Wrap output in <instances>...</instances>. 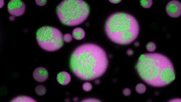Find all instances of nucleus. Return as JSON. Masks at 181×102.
<instances>
[{
    "label": "nucleus",
    "mask_w": 181,
    "mask_h": 102,
    "mask_svg": "<svg viewBox=\"0 0 181 102\" xmlns=\"http://www.w3.org/2000/svg\"><path fill=\"white\" fill-rule=\"evenodd\" d=\"M105 51L94 43H85L77 47L70 58L71 71L78 78L93 80L103 75L108 66Z\"/></svg>",
    "instance_id": "f257e3e1"
},
{
    "label": "nucleus",
    "mask_w": 181,
    "mask_h": 102,
    "mask_svg": "<svg viewBox=\"0 0 181 102\" xmlns=\"http://www.w3.org/2000/svg\"><path fill=\"white\" fill-rule=\"evenodd\" d=\"M135 68L141 79L153 87L166 86L176 78L172 62L167 57L160 53L142 55Z\"/></svg>",
    "instance_id": "f03ea898"
},
{
    "label": "nucleus",
    "mask_w": 181,
    "mask_h": 102,
    "mask_svg": "<svg viewBox=\"0 0 181 102\" xmlns=\"http://www.w3.org/2000/svg\"><path fill=\"white\" fill-rule=\"evenodd\" d=\"M107 36L119 45H129L137 38L139 32L137 19L130 14L116 12L108 18L105 25Z\"/></svg>",
    "instance_id": "7ed1b4c3"
},
{
    "label": "nucleus",
    "mask_w": 181,
    "mask_h": 102,
    "mask_svg": "<svg viewBox=\"0 0 181 102\" xmlns=\"http://www.w3.org/2000/svg\"><path fill=\"white\" fill-rule=\"evenodd\" d=\"M90 12L89 5L82 0H64L56 8L61 22L69 26L80 25L86 20Z\"/></svg>",
    "instance_id": "20e7f679"
},
{
    "label": "nucleus",
    "mask_w": 181,
    "mask_h": 102,
    "mask_svg": "<svg viewBox=\"0 0 181 102\" xmlns=\"http://www.w3.org/2000/svg\"><path fill=\"white\" fill-rule=\"evenodd\" d=\"M36 40L41 48L48 52L59 50L64 43L61 31L50 26H43L38 29L36 33Z\"/></svg>",
    "instance_id": "39448f33"
},
{
    "label": "nucleus",
    "mask_w": 181,
    "mask_h": 102,
    "mask_svg": "<svg viewBox=\"0 0 181 102\" xmlns=\"http://www.w3.org/2000/svg\"><path fill=\"white\" fill-rule=\"evenodd\" d=\"M8 11L14 17L22 16L25 12V4L21 0H12L8 3Z\"/></svg>",
    "instance_id": "423d86ee"
},
{
    "label": "nucleus",
    "mask_w": 181,
    "mask_h": 102,
    "mask_svg": "<svg viewBox=\"0 0 181 102\" xmlns=\"http://www.w3.org/2000/svg\"><path fill=\"white\" fill-rule=\"evenodd\" d=\"M166 11L170 17L178 18L181 14V3L176 0L171 1L166 6Z\"/></svg>",
    "instance_id": "0eeeda50"
},
{
    "label": "nucleus",
    "mask_w": 181,
    "mask_h": 102,
    "mask_svg": "<svg viewBox=\"0 0 181 102\" xmlns=\"http://www.w3.org/2000/svg\"><path fill=\"white\" fill-rule=\"evenodd\" d=\"M33 77L37 82H45L48 78V72L45 68L39 67L33 71Z\"/></svg>",
    "instance_id": "6e6552de"
},
{
    "label": "nucleus",
    "mask_w": 181,
    "mask_h": 102,
    "mask_svg": "<svg viewBox=\"0 0 181 102\" xmlns=\"http://www.w3.org/2000/svg\"><path fill=\"white\" fill-rule=\"evenodd\" d=\"M57 80L59 84L65 86L69 84L71 81V76L67 72L62 71L57 75Z\"/></svg>",
    "instance_id": "1a4fd4ad"
},
{
    "label": "nucleus",
    "mask_w": 181,
    "mask_h": 102,
    "mask_svg": "<svg viewBox=\"0 0 181 102\" xmlns=\"http://www.w3.org/2000/svg\"><path fill=\"white\" fill-rule=\"evenodd\" d=\"M72 36L75 39L77 40H82L85 36L84 30L80 28H77L72 31Z\"/></svg>",
    "instance_id": "9d476101"
},
{
    "label": "nucleus",
    "mask_w": 181,
    "mask_h": 102,
    "mask_svg": "<svg viewBox=\"0 0 181 102\" xmlns=\"http://www.w3.org/2000/svg\"><path fill=\"white\" fill-rule=\"evenodd\" d=\"M11 102H36V100L30 97L21 96L16 97L11 100Z\"/></svg>",
    "instance_id": "9b49d317"
},
{
    "label": "nucleus",
    "mask_w": 181,
    "mask_h": 102,
    "mask_svg": "<svg viewBox=\"0 0 181 102\" xmlns=\"http://www.w3.org/2000/svg\"><path fill=\"white\" fill-rule=\"evenodd\" d=\"M35 92L39 96H43L46 93V87L43 85H39L36 87L35 89Z\"/></svg>",
    "instance_id": "f8f14e48"
},
{
    "label": "nucleus",
    "mask_w": 181,
    "mask_h": 102,
    "mask_svg": "<svg viewBox=\"0 0 181 102\" xmlns=\"http://www.w3.org/2000/svg\"><path fill=\"white\" fill-rule=\"evenodd\" d=\"M146 90V86L143 84H139L136 87V91L139 94H143L145 93Z\"/></svg>",
    "instance_id": "ddd939ff"
},
{
    "label": "nucleus",
    "mask_w": 181,
    "mask_h": 102,
    "mask_svg": "<svg viewBox=\"0 0 181 102\" xmlns=\"http://www.w3.org/2000/svg\"><path fill=\"white\" fill-rule=\"evenodd\" d=\"M152 0H141L140 1L141 6L145 8H149L153 4Z\"/></svg>",
    "instance_id": "4468645a"
},
{
    "label": "nucleus",
    "mask_w": 181,
    "mask_h": 102,
    "mask_svg": "<svg viewBox=\"0 0 181 102\" xmlns=\"http://www.w3.org/2000/svg\"><path fill=\"white\" fill-rule=\"evenodd\" d=\"M156 48L155 43L153 42H150L148 43L146 45V49L149 52H154Z\"/></svg>",
    "instance_id": "2eb2a0df"
},
{
    "label": "nucleus",
    "mask_w": 181,
    "mask_h": 102,
    "mask_svg": "<svg viewBox=\"0 0 181 102\" xmlns=\"http://www.w3.org/2000/svg\"><path fill=\"white\" fill-rule=\"evenodd\" d=\"M82 89L86 92L91 91L92 89V85L90 82H85L82 85Z\"/></svg>",
    "instance_id": "dca6fc26"
},
{
    "label": "nucleus",
    "mask_w": 181,
    "mask_h": 102,
    "mask_svg": "<svg viewBox=\"0 0 181 102\" xmlns=\"http://www.w3.org/2000/svg\"><path fill=\"white\" fill-rule=\"evenodd\" d=\"M63 40L66 43H69L72 40V36L70 33H66L63 36Z\"/></svg>",
    "instance_id": "f3484780"
},
{
    "label": "nucleus",
    "mask_w": 181,
    "mask_h": 102,
    "mask_svg": "<svg viewBox=\"0 0 181 102\" xmlns=\"http://www.w3.org/2000/svg\"><path fill=\"white\" fill-rule=\"evenodd\" d=\"M36 3L39 6H43L47 3L46 0H36Z\"/></svg>",
    "instance_id": "a211bd4d"
},
{
    "label": "nucleus",
    "mask_w": 181,
    "mask_h": 102,
    "mask_svg": "<svg viewBox=\"0 0 181 102\" xmlns=\"http://www.w3.org/2000/svg\"><path fill=\"white\" fill-rule=\"evenodd\" d=\"M81 101L82 102H99V101H100V100L95 98H88V99H85L84 100H83Z\"/></svg>",
    "instance_id": "6ab92c4d"
},
{
    "label": "nucleus",
    "mask_w": 181,
    "mask_h": 102,
    "mask_svg": "<svg viewBox=\"0 0 181 102\" xmlns=\"http://www.w3.org/2000/svg\"><path fill=\"white\" fill-rule=\"evenodd\" d=\"M123 94L125 96H129L131 94V91L130 89L126 88L123 90Z\"/></svg>",
    "instance_id": "aec40b11"
},
{
    "label": "nucleus",
    "mask_w": 181,
    "mask_h": 102,
    "mask_svg": "<svg viewBox=\"0 0 181 102\" xmlns=\"http://www.w3.org/2000/svg\"><path fill=\"white\" fill-rule=\"evenodd\" d=\"M133 51L132 50H131V49H129L128 51H127L126 52V53H127V55H128V56H132L133 55Z\"/></svg>",
    "instance_id": "412c9836"
},
{
    "label": "nucleus",
    "mask_w": 181,
    "mask_h": 102,
    "mask_svg": "<svg viewBox=\"0 0 181 102\" xmlns=\"http://www.w3.org/2000/svg\"><path fill=\"white\" fill-rule=\"evenodd\" d=\"M111 3H114V4H117L121 2V0H110L109 1Z\"/></svg>",
    "instance_id": "4be33fe9"
},
{
    "label": "nucleus",
    "mask_w": 181,
    "mask_h": 102,
    "mask_svg": "<svg viewBox=\"0 0 181 102\" xmlns=\"http://www.w3.org/2000/svg\"><path fill=\"white\" fill-rule=\"evenodd\" d=\"M169 101H170V102H172V101H176V102H180L181 101V100H180V99H172V100H170Z\"/></svg>",
    "instance_id": "5701e85b"
},
{
    "label": "nucleus",
    "mask_w": 181,
    "mask_h": 102,
    "mask_svg": "<svg viewBox=\"0 0 181 102\" xmlns=\"http://www.w3.org/2000/svg\"><path fill=\"white\" fill-rule=\"evenodd\" d=\"M0 4H1V5H0V8H2L4 4V1H3V0H1V1H0Z\"/></svg>",
    "instance_id": "b1692460"
},
{
    "label": "nucleus",
    "mask_w": 181,
    "mask_h": 102,
    "mask_svg": "<svg viewBox=\"0 0 181 102\" xmlns=\"http://www.w3.org/2000/svg\"><path fill=\"white\" fill-rule=\"evenodd\" d=\"M9 20L11 21H14V20H15V17H14L13 16H10V17H9Z\"/></svg>",
    "instance_id": "393cba45"
},
{
    "label": "nucleus",
    "mask_w": 181,
    "mask_h": 102,
    "mask_svg": "<svg viewBox=\"0 0 181 102\" xmlns=\"http://www.w3.org/2000/svg\"><path fill=\"white\" fill-rule=\"evenodd\" d=\"M135 46L136 47H138L139 46V43L138 42H136L135 43Z\"/></svg>",
    "instance_id": "a878e982"
},
{
    "label": "nucleus",
    "mask_w": 181,
    "mask_h": 102,
    "mask_svg": "<svg viewBox=\"0 0 181 102\" xmlns=\"http://www.w3.org/2000/svg\"><path fill=\"white\" fill-rule=\"evenodd\" d=\"M99 82H100L99 80H97L96 81V82H95V83H96V84H99Z\"/></svg>",
    "instance_id": "bb28decb"
},
{
    "label": "nucleus",
    "mask_w": 181,
    "mask_h": 102,
    "mask_svg": "<svg viewBox=\"0 0 181 102\" xmlns=\"http://www.w3.org/2000/svg\"><path fill=\"white\" fill-rule=\"evenodd\" d=\"M73 100H74V101H78V98H76V97H75V98H74V99H73Z\"/></svg>",
    "instance_id": "cd10ccee"
}]
</instances>
